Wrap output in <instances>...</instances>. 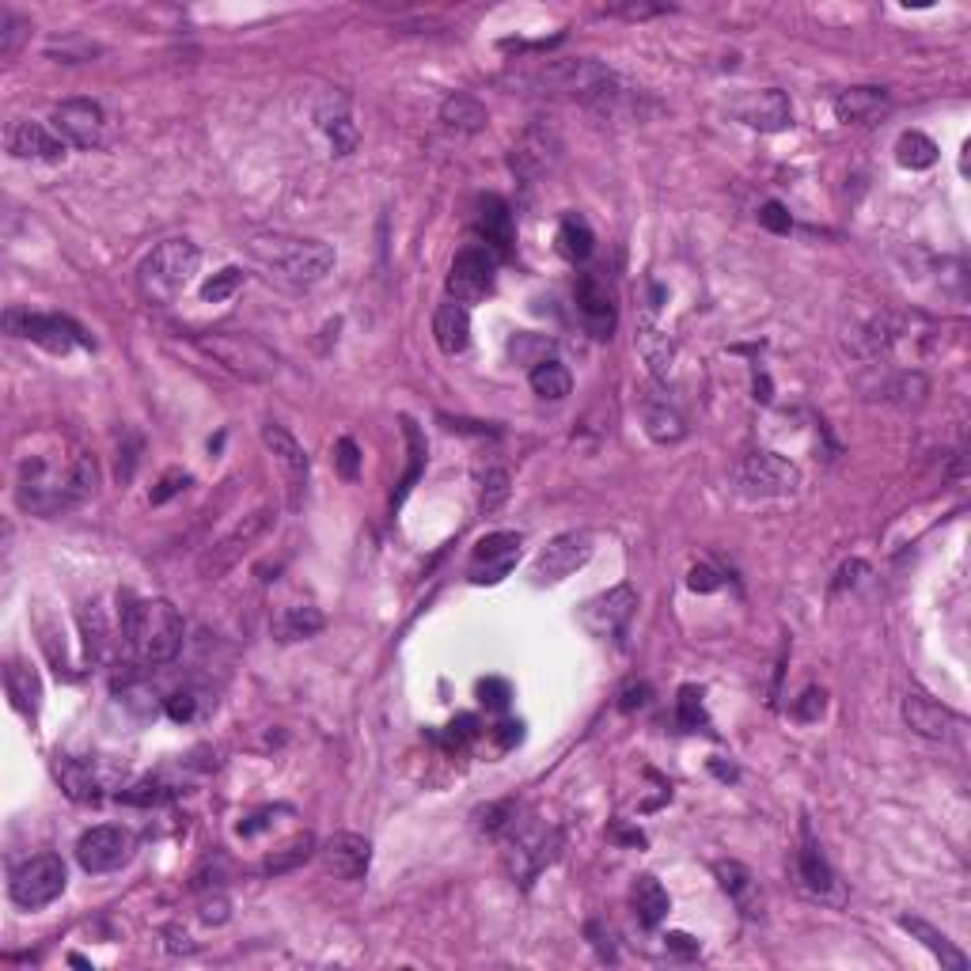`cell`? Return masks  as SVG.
Returning a JSON list of instances; mask_svg holds the SVG:
<instances>
[{
	"mask_svg": "<svg viewBox=\"0 0 971 971\" xmlns=\"http://www.w3.org/2000/svg\"><path fill=\"white\" fill-rule=\"evenodd\" d=\"M797 877H800V888H805L808 896H816V899H831L835 896V872H831V866H827V858H824V850H819L808 819H800Z\"/></svg>",
	"mask_w": 971,
	"mask_h": 971,
	"instance_id": "21",
	"label": "cell"
},
{
	"mask_svg": "<svg viewBox=\"0 0 971 971\" xmlns=\"http://www.w3.org/2000/svg\"><path fill=\"white\" fill-rule=\"evenodd\" d=\"M760 225L767 228V231H774V236H789L793 217L786 213V205H782V202H767L760 209Z\"/></svg>",
	"mask_w": 971,
	"mask_h": 971,
	"instance_id": "51",
	"label": "cell"
},
{
	"mask_svg": "<svg viewBox=\"0 0 971 971\" xmlns=\"http://www.w3.org/2000/svg\"><path fill=\"white\" fill-rule=\"evenodd\" d=\"M316 122L319 130L327 133V141H331L334 156H350L353 148H358V126H353L350 103H345L342 95H327L316 111Z\"/></svg>",
	"mask_w": 971,
	"mask_h": 971,
	"instance_id": "27",
	"label": "cell"
},
{
	"mask_svg": "<svg viewBox=\"0 0 971 971\" xmlns=\"http://www.w3.org/2000/svg\"><path fill=\"white\" fill-rule=\"evenodd\" d=\"M505 502H509V471L489 467L483 475V497H478V505H483V513H497Z\"/></svg>",
	"mask_w": 971,
	"mask_h": 971,
	"instance_id": "45",
	"label": "cell"
},
{
	"mask_svg": "<svg viewBox=\"0 0 971 971\" xmlns=\"http://www.w3.org/2000/svg\"><path fill=\"white\" fill-rule=\"evenodd\" d=\"M926 391H930L926 376H919V372H903V376H896V384L885 388V399H892V403H899V406H919L926 399Z\"/></svg>",
	"mask_w": 971,
	"mask_h": 971,
	"instance_id": "44",
	"label": "cell"
},
{
	"mask_svg": "<svg viewBox=\"0 0 971 971\" xmlns=\"http://www.w3.org/2000/svg\"><path fill=\"white\" fill-rule=\"evenodd\" d=\"M186 486H190V475H186V471H167V475L159 478V486L153 489V505L172 502V497L179 494V489H186Z\"/></svg>",
	"mask_w": 971,
	"mask_h": 971,
	"instance_id": "53",
	"label": "cell"
},
{
	"mask_svg": "<svg viewBox=\"0 0 971 971\" xmlns=\"http://www.w3.org/2000/svg\"><path fill=\"white\" fill-rule=\"evenodd\" d=\"M444 736H448V744H452V747H459V744L475 741V736H478V721L471 717V714H463V717H456V721H452V725H448V733H444Z\"/></svg>",
	"mask_w": 971,
	"mask_h": 971,
	"instance_id": "54",
	"label": "cell"
},
{
	"mask_svg": "<svg viewBox=\"0 0 971 971\" xmlns=\"http://www.w3.org/2000/svg\"><path fill=\"white\" fill-rule=\"evenodd\" d=\"M334 463H338V475L345 478V483H353L361 471V448L350 441V436H342V441L334 444Z\"/></svg>",
	"mask_w": 971,
	"mask_h": 971,
	"instance_id": "49",
	"label": "cell"
},
{
	"mask_svg": "<svg viewBox=\"0 0 971 971\" xmlns=\"http://www.w3.org/2000/svg\"><path fill=\"white\" fill-rule=\"evenodd\" d=\"M167 938H172V952H194V941L186 938V933H179V930H167Z\"/></svg>",
	"mask_w": 971,
	"mask_h": 971,
	"instance_id": "63",
	"label": "cell"
},
{
	"mask_svg": "<svg viewBox=\"0 0 971 971\" xmlns=\"http://www.w3.org/2000/svg\"><path fill=\"white\" fill-rule=\"evenodd\" d=\"M736 114H741L744 126L763 130V133H778V130H789L793 126L789 100H786V92H778V87H763V92H752L741 106H736Z\"/></svg>",
	"mask_w": 971,
	"mask_h": 971,
	"instance_id": "23",
	"label": "cell"
},
{
	"mask_svg": "<svg viewBox=\"0 0 971 971\" xmlns=\"http://www.w3.org/2000/svg\"><path fill=\"white\" fill-rule=\"evenodd\" d=\"M574 297H577V311H581V323L588 327V334L611 338V331H614V300H611L608 285L596 278V273H581Z\"/></svg>",
	"mask_w": 971,
	"mask_h": 971,
	"instance_id": "20",
	"label": "cell"
},
{
	"mask_svg": "<svg viewBox=\"0 0 971 971\" xmlns=\"http://www.w3.org/2000/svg\"><path fill=\"white\" fill-rule=\"evenodd\" d=\"M4 331L12 338H27V342L42 345V350H50V353H69V350H76V345L92 350V338L65 316H34V311H23V308H8Z\"/></svg>",
	"mask_w": 971,
	"mask_h": 971,
	"instance_id": "9",
	"label": "cell"
},
{
	"mask_svg": "<svg viewBox=\"0 0 971 971\" xmlns=\"http://www.w3.org/2000/svg\"><path fill=\"white\" fill-rule=\"evenodd\" d=\"M478 699H483L489 710H505V706H509V699H513V691H509V683H505V680L489 675V680L478 683Z\"/></svg>",
	"mask_w": 971,
	"mask_h": 971,
	"instance_id": "52",
	"label": "cell"
},
{
	"mask_svg": "<svg viewBox=\"0 0 971 971\" xmlns=\"http://www.w3.org/2000/svg\"><path fill=\"white\" fill-rule=\"evenodd\" d=\"M899 926H903V930L911 933L915 941H922V946L930 949L933 957H938L946 968H952V971H968V957H964V952H960L957 946H952V941L938 930V926H930L926 919H919V915H903V919H899Z\"/></svg>",
	"mask_w": 971,
	"mask_h": 971,
	"instance_id": "31",
	"label": "cell"
},
{
	"mask_svg": "<svg viewBox=\"0 0 971 971\" xmlns=\"http://www.w3.org/2000/svg\"><path fill=\"white\" fill-rule=\"evenodd\" d=\"M516 558H520V536L516 531H494V536L478 539L475 555H471V581L475 585H497L513 574Z\"/></svg>",
	"mask_w": 971,
	"mask_h": 971,
	"instance_id": "18",
	"label": "cell"
},
{
	"mask_svg": "<svg viewBox=\"0 0 971 971\" xmlns=\"http://www.w3.org/2000/svg\"><path fill=\"white\" fill-rule=\"evenodd\" d=\"M641 422H645V433L653 436L657 444H675V441H683V436H688L683 417L675 414V406L668 403V399L657 395V391L641 395Z\"/></svg>",
	"mask_w": 971,
	"mask_h": 971,
	"instance_id": "30",
	"label": "cell"
},
{
	"mask_svg": "<svg viewBox=\"0 0 971 971\" xmlns=\"http://www.w3.org/2000/svg\"><path fill=\"white\" fill-rule=\"evenodd\" d=\"M520 736H524V733H520V721H516V725H513V721H505V725H497V744H502V747H513V744H520Z\"/></svg>",
	"mask_w": 971,
	"mask_h": 971,
	"instance_id": "62",
	"label": "cell"
},
{
	"mask_svg": "<svg viewBox=\"0 0 971 971\" xmlns=\"http://www.w3.org/2000/svg\"><path fill=\"white\" fill-rule=\"evenodd\" d=\"M661 12H668V8H661V4H619V8H611V16H627V20H645V16H661Z\"/></svg>",
	"mask_w": 971,
	"mask_h": 971,
	"instance_id": "59",
	"label": "cell"
},
{
	"mask_svg": "<svg viewBox=\"0 0 971 971\" xmlns=\"http://www.w3.org/2000/svg\"><path fill=\"white\" fill-rule=\"evenodd\" d=\"M680 725L688 729V733H699V729H706V710H702V691L699 688H683L680 691Z\"/></svg>",
	"mask_w": 971,
	"mask_h": 971,
	"instance_id": "46",
	"label": "cell"
},
{
	"mask_svg": "<svg viewBox=\"0 0 971 971\" xmlns=\"http://www.w3.org/2000/svg\"><path fill=\"white\" fill-rule=\"evenodd\" d=\"M58 778H61V786H65V793L73 800H95V797H100V778H95L92 763L61 760L58 763Z\"/></svg>",
	"mask_w": 971,
	"mask_h": 971,
	"instance_id": "39",
	"label": "cell"
},
{
	"mask_svg": "<svg viewBox=\"0 0 971 971\" xmlns=\"http://www.w3.org/2000/svg\"><path fill=\"white\" fill-rule=\"evenodd\" d=\"M122 638L145 668H164L179 657L186 622L172 600H137L122 592Z\"/></svg>",
	"mask_w": 971,
	"mask_h": 971,
	"instance_id": "3",
	"label": "cell"
},
{
	"mask_svg": "<svg viewBox=\"0 0 971 971\" xmlns=\"http://www.w3.org/2000/svg\"><path fill=\"white\" fill-rule=\"evenodd\" d=\"M588 558H592V536H588V531H562V536H555L539 550V558L531 562V577H536L539 585L566 581Z\"/></svg>",
	"mask_w": 971,
	"mask_h": 971,
	"instance_id": "13",
	"label": "cell"
},
{
	"mask_svg": "<svg viewBox=\"0 0 971 971\" xmlns=\"http://www.w3.org/2000/svg\"><path fill=\"white\" fill-rule=\"evenodd\" d=\"M831 106H835V118L846 122V126H869V122H877L880 114L888 111V92L872 84L846 87V92L835 95Z\"/></svg>",
	"mask_w": 971,
	"mask_h": 971,
	"instance_id": "25",
	"label": "cell"
},
{
	"mask_svg": "<svg viewBox=\"0 0 971 971\" xmlns=\"http://www.w3.org/2000/svg\"><path fill=\"white\" fill-rule=\"evenodd\" d=\"M27 34H31V23H27L23 16H16L12 8H0V58L12 61L16 53H20Z\"/></svg>",
	"mask_w": 971,
	"mask_h": 971,
	"instance_id": "43",
	"label": "cell"
},
{
	"mask_svg": "<svg viewBox=\"0 0 971 971\" xmlns=\"http://www.w3.org/2000/svg\"><path fill=\"white\" fill-rule=\"evenodd\" d=\"M270 524H273V513L270 509H255L251 516H244V520H239L236 528L228 531V536H220L198 558V577H202V581H220V577H225L228 569H236L247 555H251L255 543L262 539L266 531H270Z\"/></svg>",
	"mask_w": 971,
	"mask_h": 971,
	"instance_id": "8",
	"label": "cell"
},
{
	"mask_svg": "<svg viewBox=\"0 0 971 971\" xmlns=\"http://www.w3.org/2000/svg\"><path fill=\"white\" fill-rule=\"evenodd\" d=\"M228 911H231V903L225 896H213V899H205L202 903V922H209V926H225L228 922Z\"/></svg>",
	"mask_w": 971,
	"mask_h": 971,
	"instance_id": "56",
	"label": "cell"
},
{
	"mask_svg": "<svg viewBox=\"0 0 971 971\" xmlns=\"http://www.w3.org/2000/svg\"><path fill=\"white\" fill-rule=\"evenodd\" d=\"M262 444L270 448V456L278 459L281 475H285V489H289V509H300L308 494V475H311V463L308 452L300 448V441L281 425H262Z\"/></svg>",
	"mask_w": 971,
	"mask_h": 971,
	"instance_id": "16",
	"label": "cell"
},
{
	"mask_svg": "<svg viewBox=\"0 0 971 971\" xmlns=\"http://www.w3.org/2000/svg\"><path fill=\"white\" fill-rule=\"evenodd\" d=\"M441 422L448 425V430H456V433H478V436H486V433L494 436L497 433V430H489V425H483V422H463V417H448V414H444Z\"/></svg>",
	"mask_w": 971,
	"mask_h": 971,
	"instance_id": "60",
	"label": "cell"
},
{
	"mask_svg": "<svg viewBox=\"0 0 971 971\" xmlns=\"http://www.w3.org/2000/svg\"><path fill=\"white\" fill-rule=\"evenodd\" d=\"M664 949H668V952H675V957H683V960H691V957H699V949H702V946L691 938V933H680V930H675V933H668V938H664Z\"/></svg>",
	"mask_w": 971,
	"mask_h": 971,
	"instance_id": "55",
	"label": "cell"
},
{
	"mask_svg": "<svg viewBox=\"0 0 971 971\" xmlns=\"http://www.w3.org/2000/svg\"><path fill=\"white\" fill-rule=\"evenodd\" d=\"M645 702H649V688H645V683H638V688H627V691H622V702H619V706H622V710H638V706H645Z\"/></svg>",
	"mask_w": 971,
	"mask_h": 971,
	"instance_id": "61",
	"label": "cell"
},
{
	"mask_svg": "<svg viewBox=\"0 0 971 971\" xmlns=\"http://www.w3.org/2000/svg\"><path fill=\"white\" fill-rule=\"evenodd\" d=\"M61 892H65V861L58 854H34V858L20 861L8 880V896L23 911H39Z\"/></svg>",
	"mask_w": 971,
	"mask_h": 971,
	"instance_id": "7",
	"label": "cell"
},
{
	"mask_svg": "<svg viewBox=\"0 0 971 971\" xmlns=\"http://www.w3.org/2000/svg\"><path fill=\"white\" fill-rule=\"evenodd\" d=\"M721 888L729 892L736 907H741L744 919H763V896H760V880L752 877V869L741 866V861H717L714 866Z\"/></svg>",
	"mask_w": 971,
	"mask_h": 971,
	"instance_id": "28",
	"label": "cell"
},
{
	"mask_svg": "<svg viewBox=\"0 0 971 971\" xmlns=\"http://www.w3.org/2000/svg\"><path fill=\"white\" fill-rule=\"evenodd\" d=\"M903 721L911 725V733L926 736V741H949L952 729L960 725V717L952 714V710H946L933 699H926V694H919V691L903 699Z\"/></svg>",
	"mask_w": 971,
	"mask_h": 971,
	"instance_id": "24",
	"label": "cell"
},
{
	"mask_svg": "<svg viewBox=\"0 0 971 971\" xmlns=\"http://www.w3.org/2000/svg\"><path fill=\"white\" fill-rule=\"evenodd\" d=\"M202 266V251L190 239H167L141 262V289L153 304H172L175 297L194 281Z\"/></svg>",
	"mask_w": 971,
	"mask_h": 971,
	"instance_id": "5",
	"label": "cell"
},
{
	"mask_svg": "<svg viewBox=\"0 0 971 971\" xmlns=\"http://www.w3.org/2000/svg\"><path fill=\"white\" fill-rule=\"evenodd\" d=\"M531 84H536L539 92H558V95H569V100H581L588 106H614L627 100L630 92L627 80L592 58L550 61V65H543L539 73L531 76Z\"/></svg>",
	"mask_w": 971,
	"mask_h": 971,
	"instance_id": "4",
	"label": "cell"
},
{
	"mask_svg": "<svg viewBox=\"0 0 971 971\" xmlns=\"http://www.w3.org/2000/svg\"><path fill=\"white\" fill-rule=\"evenodd\" d=\"M638 350L657 376H668V369H672V345H668V334L657 331L653 311H645L638 323Z\"/></svg>",
	"mask_w": 971,
	"mask_h": 971,
	"instance_id": "36",
	"label": "cell"
},
{
	"mask_svg": "<svg viewBox=\"0 0 971 971\" xmlns=\"http://www.w3.org/2000/svg\"><path fill=\"white\" fill-rule=\"evenodd\" d=\"M130 854H133V835L126 827H114V824L92 827V831H84L76 843V861L84 872H114L126 866Z\"/></svg>",
	"mask_w": 971,
	"mask_h": 971,
	"instance_id": "14",
	"label": "cell"
},
{
	"mask_svg": "<svg viewBox=\"0 0 971 971\" xmlns=\"http://www.w3.org/2000/svg\"><path fill=\"white\" fill-rule=\"evenodd\" d=\"M494 273H497V258L489 247H463L448 270V281H444L448 300H456V304H475V300H483L486 292L494 289Z\"/></svg>",
	"mask_w": 971,
	"mask_h": 971,
	"instance_id": "12",
	"label": "cell"
},
{
	"mask_svg": "<svg viewBox=\"0 0 971 971\" xmlns=\"http://www.w3.org/2000/svg\"><path fill=\"white\" fill-rule=\"evenodd\" d=\"M319 858H323V869L338 880H361L372 866V843L364 835L353 831H338L331 835L323 846H319Z\"/></svg>",
	"mask_w": 971,
	"mask_h": 971,
	"instance_id": "19",
	"label": "cell"
},
{
	"mask_svg": "<svg viewBox=\"0 0 971 971\" xmlns=\"http://www.w3.org/2000/svg\"><path fill=\"white\" fill-rule=\"evenodd\" d=\"M592 228L585 225L581 217H566L562 228H558V251H562L569 262H585L592 255Z\"/></svg>",
	"mask_w": 971,
	"mask_h": 971,
	"instance_id": "41",
	"label": "cell"
},
{
	"mask_svg": "<svg viewBox=\"0 0 971 971\" xmlns=\"http://www.w3.org/2000/svg\"><path fill=\"white\" fill-rule=\"evenodd\" d=\"M278 638L281 641H300V638H311V634H319V630H323V614H319V608H289L278 619Z\"/></svg>",
	"mask_w": 971,
	"mask_h": 971,
	"instance_id": "42",
	"label": "cell"
},
{
	"mask_svg": "<svg viewBox=\"0 0 971 971\" xmlns=\"http://www.w3.org/2000/svg\"><path fill=\"white\" fill-rule=\"evenodd\" d=\"M316 835L311 831H304V835H292L289 843H281L278 850L270 854V858H266V872H273V877H278V872H292V869H300L304 866V861H311L316 858Z\"/></svg>",
	"mask_w": 971,
	"mask_h": 971,
	"instance_id": "37",
	"label": "cell"
},
{
	"mask_svg": "<svg viewBox=\"0 0 971 971\" xmlns=\"http://www.w3.org/2000/svg\"><path fill=\"white\" fill-rule=\"evenodd\" d=\"M167 797H172V789H167L164 782H153V778H145V782H137V786L118 793V800H126V805H159V800H167Z\"/></svg>",
	"mask_w": 971,
	"mask_h": 971,
	"instance_id": "48",
	"label": "cell"
},
{
	"mask_svg": "<svg viewBox=\"0 0 971 971\" xmlns=\"http://www.w3.org/2000/svg\"><path fill=\"white\" fill-rule=\"evenodd\" d=\"M53 133L73 148H100L103 145V111L92 100H65L50 114Z\"/></svg>",
	"mask_w": 971,
	"mask_h": 971,
	"instance_id": "17",
	"label": "cell"
},
{
	"mask_svg": "<svg viewBox=\"0 0 971 971\" xmlns=\"http://www.w3.org/2000/svg\"><path fill=\"white\" fill-rule=\"evenodd\" d=\"M4 683H8V694H12V702H16V710H20V714H39L42 688H39V675H34L31 668L12 661V664H8V672H4Z\"/></svg>",
	"mask_w": 971,
	"mask_h": 971,
	"instance_id": "38",
	"label": "cell"
},
{
	"mask_svg": "<svg viewBox=\"0 0 971 971\" xmlns=\"http://www.w3.org/2000/svg\"><path fill=\"white\" fill-rule=\"evenodd\" d=\"M896 159L903 167H911V172H926V167L938 164V145H933V141L926 137V133L911 130V133H903V137H899Z\"/></svg>",
	"mask_w": 971,
	"mask_h": 971,
	"instance_id": "40",
	"label": "cell"
},
{
	"mask_svg": "<svg viewBox=\"0 0 971 971\" xmlns=\"http://www.w3.org/2000/svg\"><path fill=\"white\" fill-rule=\"evenodd\" d=\"M433 338L441 345V353L456 358V353L467 350L471 342V311L467 304H456V300H444L433 316Z\"/></svg>",
	"mask_w": 971,
	"mask_h": 971,
	"instance_id": "29",
	"label": "cell"
},
{
	"mask_svg": "<svg viewBox=\"0 0 971 971\" xmlns=\"http://www.w3.org/2000/svg\"><path fill=\"white\" fill-rule=\"evenodd\" d=\"M688 585L694 588V592H714V588L721 585V581H717V569H710V566H694L691 574H688Z\"/></svg>",
	"mask_w": 971,
	"mask_h": 971,
	"instance_id": "57",
	"label": "cell"
},
{
	"mask_svg": "<svg viewBox=\"0 0 971 971\" xmlns=\"http://www.w3.org/2000/svg\"><path fill=\"white\" fill-rule=\"evenodd\" d=\"M824 710H827V694L819 688H808L797 699V706H793V717H797V721H819V717H824Z\"/></svg>",
	"mask_w": 971,
	"mask_h": 971,
	"instance_id": "50",
	"label": "cell"
},
{
	"mask_svg": "<svg viewBox=\"0 0 971 971\" xmlns=\"http://www.w3.org/2000/svg\"><path fill=\"white\" fill-rule=\"evenodd\" d=\"M399 422H403V436H406V456H410V463H406V475H403V483H399V489H395V497H391V509H399V505L406 502V494L410 489H414V483L417 478H422V471H425V456H430V444H425V433L417 430V422L414 417H399Z\"/></svg>",
	"mask_w": 971,
	"mask_h": 971,
	"instance_id": "32",
	"label": "cell"
},
{
	"mask_svg": "<svg viewBox=\"0 0 971 971\" xmlns=\"http://www.w3.org/2000/svg\"><path fill=\"white\" fill-rule=\"evenodd\" d=\"M441 122L448 130H456V133H478V130H486V106L475 100V95H463V92H456V95H448V100L441 103Z\"/></svg>",
	"mask_w": 971,
	"mask_h": 971,
	"instance_id": "34",
	"label": "cell"
},
{
	"mask_svg": "<svg viewBox=\"0 0 971 971\" xmlns=\"http://www.w3.org/2000/svg\"><path fill=\"white\" fill-rule=\"evenodd\" d=\"M100 486V463L76 444H53L20 459L16 502L31 516H61L84 505Z\"/></svg>",
	"mask_w": 971,
	"mask_h": 971,
	"instance_id": "1",
	"label": "cell"
},
{
	"mask_svg": "<svg viewBox=\"0 0 971 971\" xmlns=\"http://www.w3.org/2000/svg\"><path fill=\"white\" fill-rule=\"evenodd\" d=\"M638 608V592L634 585H614L608 592L592 596V600L581 608V622L588 634L596 638H619L627 630V622L634 619Z\"/></svg>",
	"mask_w": 971,
	"mask_h": 971,
	"instance_id": "15",
	"label": "cell"
},
{
	"mask_svg": "<svg viewBox=\"0 0 971 971\" xmlns=\"http://www.w3.org/2000/svg\"><path fill=\"white\" fill-rule=\"evenodd\" d=\"M736 486L752 497H786L797 494L800 471L789 459H782L778 452H755L736 467Z\"/></svg>",
	"mask_w": 971,
	"mask_h": 971,
	"instance_id": "11",
	"label": "cell"
},
{
	"mask_svg": "<svg viewBox=\"0 0 971 971\" xmlns=\"http://www.w3.org/2000/svg\"><path fill=\"white\" fill-rule=\"evenodd\" d=\"M558 850H562V835L558 831H543V827H524V831H516L513 824V839L505 846V866L528 888L531 880L558 858Z\"/></svg>",
	"mask_w": 971,
	"mask_h": 971,
	"instance_id": "10",
	"label": "cell"
},
{
	"mask_svg": "<svg viewBox=\"0 0 971 971\" xmlns=\"http://www.w3.org/2000/svg\"><path fill=\"white\" fill-rule=\"evenodd\" d=\"M239 285H244V270H236V266H228V270L213 273V278L205 281L202 297H205V300H213V304H220V300H228L231 292L239 289Z\"/></svg>",
	"mask_w": 971,
	"mask_h": 971,
	"instance_id": "47",
	"label": "cell"
},
{
	"mask_svg": "<svg viewBox=\"0 0 971 971\" xmlns=\"http://www.w3.org/2000/svg\"><path fill=\"white\" fill-rule=\"evenodd\" d=\"M167 714H172V721H190L194 717V694H172L167 699Z\"/></svg>",
	"mask_w": 971,
	"mask_h": 971,
	"instance_id": "58",
	"label": "cell"
},
{
	"mask_svg": "<svg viewBox=\"0 0 971 971\" xmlns=\"http://www.w3.org/2000/svg\"><path fill=\"white\" fill-rule=\"evenodd\" d=\"M198 342V350L205 353V358H213L220 364V369L236 372V376L244 380H255V384H262V380H273L281 369L278 353L266 350L258 338L251 334H231V331H209V334H198L194 338Z\"/></svg>",
	"mask_w": 971,
	"mask_h": 971,
	"instance_id": "6",
	"label": "cell"
},
{
	"mask_svg": "<svg viewBox=\"0 0 971 971\" xmlns=\"http://www.w3.org/2000/svg\"><path fill=\"white\" fill-rule=\"evenodd\" d=\"M611 835H614V839H622V843H634V846L645 843V835H641V831H619V827H614Z\"/></svg>",
	"mask_w": 971,
	"mask_h": 971,
	"instance_id": "64",
	"label": "cell"
},
{
	"mask_svg": "<svg viewBox=\"0 0 971 971\" xmlns=\"http://www.w3.org/2000/svg\"><path fill=\"white\" fill-rule=\"evenodd\" d=\"M247 255L289 289H311L334 270L331 244L308 236H285V231H255L247 239Z\"/></svg>",
	"mask_w": 971,
	"mask_h": 971,
	"instance_id": "2",
	"label": "cell"
},
{
	"mask_svg": "<svg viewBox=\"0 0 971 971\" xmlns=\"http://www.w3.org/2000/svg\"><path fill=\"white\" fill-rule=\"evenodd\" d=\"M65 141L58 133H50L39 122H12L8 130V153L16 159H42V164H58L65 159Z\"/></svg>",
	"mask_w": 971,
	"mask_h": 971,
	"instance_id": "22",
	"label": "cell"
},
{
	"mask_svg": "<svg viewBox=\"0 0 971 971\" xmlns=\"http://www.w3.org/2000/svg\"><path fill=\"white\" fill-rule=\"evenodd\" d=\"M475 225H478V236H483L497 255H509L513 251L516 225H513V209H509V202H505V198H497V194H486V198L478 202Z\"/></svg>",
	"mask_w": 971,
	"mask_h": 971,
	"instance_id": "26",
	"label": "cell"
},
{
	"mask_svg": "<svg viewBox=\"0 0 971 971\" xmlns=\"http://www.w3.org/2000/svg\"><path fill=\"white\" fill-rule=\"evenodd\" d=\"M630 899H634V915H638V922L645 926V930L661 926L668 919V911H672V899H668V892L661 888V880H657V877H638Z\"/></svg>",
	"mask_w": 971,
	"mask_h": 971,
	"instance_id": "33",
	"label": "cell"
},
{
	"mask_svg": "<svg viewBox=\"0 0 971 971\" xmlns=\"http://www.w3.org/2000/svg\"><path fill=\"white\" fill-rule=\"evenodd\" d=\"M528 384H531V391H536L539 399H550V403H562L569 391H574V376H569V369H566L562 361L543 358V361H536V369H531Z\"/></svg>",
	"mask_w": 971,
	"mask_h": 971,
	"instance_id": "35",
	"label": "cell"
}]
</instances>
